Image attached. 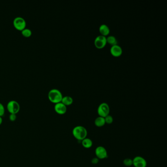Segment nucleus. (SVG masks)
<instances>
[{"label":"nucleus","instance_id":"6","mask_svg":"<svg viewBox=\"0 0 167 167\" xmlns=\"http://www.w3.org/2000/svg\"><path fill=\"white\" fill-rule=\"evenodd\" d=\"M107 43L106 37L103 35H98L94 40V44L97 48L102 49L106 46Z\"/></svg>","mask_w":167,"mask_h":167},{"label":"nucleus","instance_id":"10","mask_svg":"<svg viewBox=\"0 0 167 167\" xmlns=\"http://www.w3.org/2000/svg\"><path fill=\"white\" fill-rule=\"evenodd\" d=\"M110 52L111 55L115 57H119L123 52L122 47L118 44L112 46L110 48Z\"/></svg>","mask_w":167,"mask_h":167},{"label":"nucleus","instance_id":"2","mask_svg":"<svg viewBox=\"0 0 167 167\" xmlns=\"http://www.w3.org/2000/svg\"><path fill=\"white\" fill-rule=\"evenodd\" d=\"M48 96L50 101L55 104L61 102L63 97L61 91L55 88L49 91Z\"/></svg>","mask_w":167,"mask_h":167},{"label":"nucleus","instance_id":"22","mask_svg":"<svg viewBox=\"0 0 167 167\" xmlns=\"http://www.w3.org/2000/svg\"><path fill=\"white\" fill-rule=\"evenodd\" d=\"M2 123V117H0V125H1Z\"/></svg>","mask_w":167,"mask_h":167},{"label":"nucleus","instance_id":"1","mask_svg":"<svg viewBox=\"0 0 167 167\" xmlns=\"http://www.w3.org/2000/svg\"><path fill=\"white\" fill-rule=\"evenodd\" d=\"M72 134L77 140L81 141L87 137V129L83 126L78 125L74 128Z\"/></svg>","mask_w":167,"mask_h":167},{"label":"nucleus","instance_id":"11","mask_svg":"<svg viewBox=\"0 0 167 167\" xmlns=\"http://www.w3.org/2000/svg\"><path fill=\"white\" fill-rule=\"evenodd\" d=\"M99 31L101 34V35L106 36L110 33V29L107 25L103 24L100 26Z\"/></svg>","mask_w":167,"mask_h":167},{"label":"nucleus","instance_id":"20","mask_svg":"<svg viewBox=\"0 0 167 167\" xmlns=\"http://www.w3.org/2000/svg\"><path fill=\"white\" fill-rule=\"evenodd\" d=\"M9 120L11 122H14L17 119L16 114H11L9 117Z\"/></svg>","mask_w":167,"mask_h":167},{"label":"nucleus","instance_id":"14","mask_svg":"<svg viewBox=\"0 0 167 167\" xmlns=\"http://www.w3.org/2000/svg\"><path fill=\"white\" fill-rule=\"evenodd\" d=\"M61 102L63 103L66 106H70L73 102V99L71 96H66L63 97Z\"/></svg>","mask_w":167,"mask_h":167},{"label":"nucleus","instance_id":"7","mask_svg":"<svg viewBox=\"0 0 167 167\" xmlns=\"http://www.w3.org/2000/svg\"><path fill=\"white\" fill-rule=\"evenodd\" d=\"M95 154L97 158L99 159H106L107 157V152L105 147L102 146H99L95 150Z\"/></svg>","mask_w":167,"mask_h":167},{"label":"nucleus","instance_id":"5","mask_svg":"<svg viewBox=\"0 0 167 167\" xmlns=\"http://www.w3.org/2000/svg\"><path fill=\"white\" fill-rule=\"evenodd\" d=\"M26 21L24 18L22 17H16L13 20V25L15 29L18 30H22L26 28Z\"/></svg>","mask_w":167,"mask_h":167},{"label":"nucleus","instance_id":"8","mask_svg":"<svg viewBox=\"0 0 167 167\" xmlns=\"http://www.w3.org/2000/svg\"><path fill=\"white\" fill-rule=\"evenodd\" d=\"M133 165L135 167H146L147 162L145 158L143 157L137 156L132 159Z\"/></svg>","mask_w":167,"mask_h":167},{"label":"nucleus","instance_id":"21","mask_svg":"<svg viewBox=\"0 0 167 167\" xmlns=\"http://www.w3.org/2000/svg\"><path fill=\"white\" fill-rule=\"evenodd\" d=\"M99 162V159L97 157H95V158H93L91 160V162L93 164H97Z\"/></svg>","mask_w":167,"mask_h":167},{"label":"nucleus","instance_id":"17","mask_svg":"<svg viewBox=\"0 0 167 167\" xmlns=\"http://www.w3.org/2000/svg\"><path fill=\"white\" fill-rule=\"evenodd\" d=\"M124 165L127 167H130L133 165L132 159L130 158H125L123 161Z\"/></svg>","mask_w":167,"mask_h":167},{"label":"nucleus","instance_id":"15","mask_svg":"<svg viewBox=\"0 0 167 167\" xmlns=\"http://www.w3.org/2000/svg\"><path fill=\"white\" fill-rule=\"evenodd\" d=\"M106 41L107 43H109L112 46L117 44V39H116V37L114 35H109L108 37H106Z\"/></svg>","mask_w":167,"mask_h":167},{"label":"nucleus","instance_id":"19","mask_svg":"<svg viewBox=\"0 0 167 167\" xmlns=\"http://www.w3.org/2000/svg\"><path fill=\"white\" fill-rule=\"evenodd\" d=\"M5 108L4 105L0 102V117H2L5 114Z\"/></svg>","mask_w":167,"mask_h":167},{"label":"nucleus","instance_id":"9","mask_svg":"<svg viewBox=\"0 0 167 167\" xmlns=\"http://www.w3.org/2000/svg\"><path fill=\"white\" fill-rule=\"evenodd\" d=\"M55 111L59 115H63L67 111V106L61 102L56 103L54 106Z\"/></svg>","mask_w":167,"mask_h":167},{"label":"nucleus","instance_id":"18","mask_svg":"<svg viewBox=\"0 0 167 167\" xmlns=\"http://www.w3.org/2000/svg\"><path fill=\"white\" fill-rule=\"evenodd\" d=\"M105 122L106 124H110L113 123V118L111 115H108L105 117Z\"/></svg>","mask_w":167,"mask_h":167},{"label":"nucleus","instance_id":"3","mask_svg":"<svg viewBox=\"0 0 167 167\" xmlns=\"http://www.w3.org/2000/svg\"><path fill=\"white\" fill-rule=\"evenodd\" d=\"M7 107L8 112L11 114H17L20 109L19 103L15 100H11L8 102Z\"/></svg>","mask_w":167,"mask_h":167},{"label":"nucleus","instance_id":"4","mask_svg":"<svg viewBox=\"0 0 167 167\" xmlns=\"http://www.w3.org/2000/svg\"><path fill=\"white\" fill-rule=\"evenodd\" d=\"M97 112L99 116L103 118L106 117V116L109 115L110 107L109 105L106 102L101 103L97 108Z\"/></svg>","mask_w":167,"mask_h":167},{"label":"nucleus","instance_id":"16","mask_svg":"<svg viewBox=\"0 0 167 167\" xmlns=\"http://www.w3.org/2000/svg\"><path fill=\"white\" fill-rule=\"evenodd\" d=\"M22 35L26 37H30L32 34V31L29 28H25L24 29L21 30Z\"/></svg>","mask_w":167,"mask_h":167},{"label":"nucleus","instance_id":"12","mask_svg":"<svg viewBox=\"0 0 167 167\" xmlns=\"http://www.w3.org/2000/svg\"><path fill=\"white\" fill-rule=\"evenodd\" d=\"M81 144L83 147L85 149H90L93 146V141L90 138H85L84 139L81 141Z\"/></svg>","mask_w":167,"mask_h":167},{"label":"nucleus","instance_id":"13","mask_svg":"<svg viewBox=\"0 0 167 167\" xmlns=\"http://www.w3.org/2000/svg\"><path fill=\"white\" fill-rule=\"evenodd\" d=\"M94 124L96 127H99V128L103 127L106 124L105 118L99 116L94 121Z\"/></svg>","mask_w":167,"mask_h":167}]
</instances>
